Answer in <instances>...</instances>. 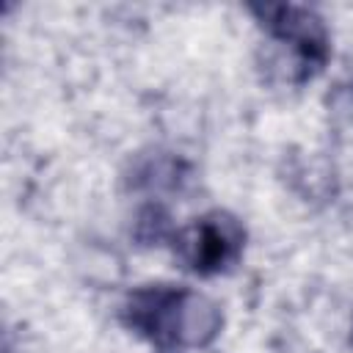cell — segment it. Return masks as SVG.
I'll return each mask as SVG.
<instances>
[{
	"mask_svg": "<svg viewBox=\"0 0 353 353\" xmlns=\"http://www.w3.org/2000/svg\"><path fill=\"white\" fill-rule=\"evenodd\" d=\"M121 323L154 353H190L221 334L223 317L215 301L190 287L146 284L124 298Z\"/></svg>",
	"mask_w": 353,
	"mask_h": 353,
	"instance_id": "6da1fadb",
	"label": "cell"
},
{
	"mask_svg": "<svg viewBox=\"0 0 353 353\" xmlns=\"http://www.w3.org/2000/svg\"><path fill=\"white\" fill-rule=\"evenodd\" d=\"M248 11L270 39L290 50L295 83H306L323 72L331 55V41L323 19L312 8L295 3H254Z\"/></svg>",
	"mask_w": 353,
	"mask_h": 353,
	"instance_id": "7a4b0ae2",
	"label": "cell"
},
{
	"mask_svg": "<svg viewBox=\"0 0 353 353\" xmlns=\"http://www.w3.org/2000/svg\"><path fill=\"white\" fill-rule=\"evenodd\" d=\"M171 245L190 273L210 279L232 270L240 262L245 248V229L232 212L212 210L196 218L188 229L176 232Z\"/></svg>",
	"mask_w": 353,
	"mask_h": 353,
	"instance_id": "3957f363",
	"label": "cell"
},
{
	"mask_svg": "<svg viewBox=\"0 0 353 353\" xmlns=\"http://www.w3.org/2000/svg\"><path fill=\"white\" fill-rule=\"evenodd\" d=\"M132 237L138 245H163V243H174L176 237V229L171 223V215L163 204L152 201V204H143L135 215V223H132Z\"/></svg>",
	"mask_w": 353,
	"mask_h": 353,
	"instance_id": "277c9868",
	"label": "cell"
}]
</instances>
